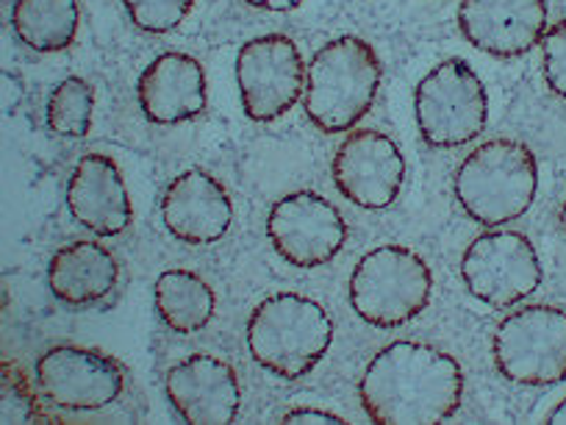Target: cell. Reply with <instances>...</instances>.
I'll return each instance as SVG.
<instances>
[{
	"label": "cell",
	"mask_w": 566,
	"mask_h": 425,
	"mask_svg": "<svg viewBox=\"0 0 566 425\" xmlns=\"http://www.w3.org/2000/svg\"><path fill=\"white\" fill-rule=\"evenodd\" d=\"M373 423L431 425L453 417L464 397V370L424 342H391L373 356L358 384Z\"/></svg>",
	"instance_id": "obj_1"
},
{
	"label": "cell",
	"mask_w": 566,
	"mask_h": 425,
	"mask_svg": "<svg viewBox=\"0 0 566 425\" xmlns=\"http://www.w3.org/2000/svg\"><path fill=\"white\" fill-rule=\"evenodd\" d=\"M384 68L361 37H339L314 53L306 68L303 106L323 134H345L361 123L378 97Z\"/></svg>",
	"instance_id": "obj_2"
},
{
	"label": "cell",
	"mask_w": 566,
	"mask_h": 425,
	"mask_svg": "<svg viewBox=\"0 0 566 425\" xmlns=\"http://www.w3.org/2000/svg\"><path fill=\"white\" fill-rule=\"evenodd\" d=\"M334 342V320L314 298L277 292L261 301L248 320V348L255 364L277 379L312 373Z\"/></svg>",
	"instance_id": "obj_3"
},
{
	"label": "cell",
	"mask_w": 566,
	"mask_h": 425,
	"mask_svg": "<svg viewBox=\"0 0 566 425\" xmlns=\"http://www.w3.org/2000/svg\"><path fill=\"white\" fill-rule=\"evenodd\" d=\"M453 193L461 209L481 226L520 220L538 193L536 156L516 139L483 142L455 170Z\"/></svg>",
	"instance_id": "obj_4"
},
{
	"label": "cell",
	"mask_w": 566,
	"mask_h": 425,
	"mask_svg": "<svg viewBox=\"0 0 566 425\" xmlns=\"http://www.w3.org/2000/svg\"><path fill=\"white\" fill-rule=\"evenodd\" d=\"M433 272L417 250L380 245L358 259L350 276V307L375 329H400L428 309Z\"/></svg>",
	"instance_id": "obj_5"
},
{
	"label": "cell",
	"mask_w": 566,
	"mask_h": 425,
	"mask_svg": "<svg viewBox=\"0 0 566 425\" xmlns=\"http://www.w3.org/2000/svg\"><path fill=\"white\" fill-rule=\"evenodd\" d=\"M413 117L431 148L470 145L486 128V86L464 59H444L413 90Z\"/></svg>",
	"instance_id": "obj_6"
},
{
	"label": "cell",
	"mask_w": 566,
	"mask_h": 425,
	"mask_svg": "<svg viewBox=\"0 0 566 425\" xmlns=\"http://www.w3.org/2000/svg\"><path fill=\"white\" fill-rule=\"evenodd\" d=\"M500 375L522 386H553L566 381V312L555 307H522L494 334Z\"/></svg>",
	"instance_id": "obj_7"
},
{
	"label": "cell",
	"mask_w": 566,
	"mask_h": 425,
	"mask_svg": "<svg viewBox=\"0 0 566 425\" xmlns=\"http://www.w3.org/2000/svg\"><path fill=\"white\" fill-rule=\"evenodd\" d=\"M461 278L472 298L492 309H511L542 287L538 250L520 231H489L461 256Z\"/></svg>",
	"instance_id": "obj_8"
},
{
	"label": "cell",
	"mask_w": 566,
	"mask_h": 425,
	"mask_svg": "<svg viewBox=\"0 0 566 425\" xmlns=\"http://www.w3.org/2000/svg\"><path fill=\"white\" fill-rule=\"evenodd\" d=\"M242 108L255 123H272L290 112L306 92V64L295 40L264 34L242 45L237 56Z\"/></svg>",
	"instance_id": "obj_9"
},
{
	"label": "cell",
	"mask_w": 566,
	"mask_h": 425,
	"mask_svg": "<svg viewBox=\"0 0 566 425\" xmlns=\"http://www.w3.org/2000/svg\"><path fill=\"white\" fill-rule=\"evenodd\" d=\"M266 237L283 261L314 270L334 261L345 248L347 222L328 198L303 189L275 200L266 217Z\"/></svg>",
	"instance_id": "obj_10"
},
{
	"label": "cell",
	"mask_w": 566,
	"mask_h": 425,
	"mask_svg": "<svg viewBox=\"0 0 566 425\" xmlns=\"http://www.w3.org/2000/svg\"><path fill=\"white\" fill-rule=\"evenodd\" d=\"M36 390L64 412H97L123 395L125 367L97 348L56 345L36 362Z\"/></svg>",
	"instance_id": "obj_11"
},
{
	"label": "cell",
	"mask_w": 566,
	"mask_h": 425,
	"mask_svg": "<svg viewBox=\"0 0 566 425\" xmlns=\"http://www.w3.org/2000/svg\"><path fill=\"white\" fill-rule=\"evenodd\" d=\"M336 189L361 209H386L400 195L406 182V159L397 142L373 128L345 136L331 165Z\"/></svg>",
	"instance_id": "obj_12"
},
{
	"label": "cell",
	"mask_w": 566,
	"mask_h": 425,
	"mask_svg": "<svg viewBox=\"0 0 566 425\" xmlns=\"http://www.w3.org/2000/svg\"><path fill=\"white\" fill-rule=\"evenodd\" d=\"M459 29L489 56H522L547 34V0H461Z\"/></svg>",
	"instance_id": "obj_13"
},
{
	"label": "cell",
	"mask_w": 566,
	"mask_h": 425,
	"mask_svg": "<svg viewBox=\"0 0 566 425\" xmlns=\"http://www.w3.org/2000/svg\"><path fill=\"white\" fill-rule=\"evenodd\" d=\"M167 401L192 425H226L239 414L237 370L211 353H192L170 367L165 379Z\"/></svg>",
	"instance_id": "obj_14"
},
{
	"label": "cell",
	"mask_w": 566,
	"mask_h": 425,
	"mask_svg": "<svg viewBox=\"0 0 566 425\" xmlns=\"http://www.w3.org/2000/svg\"><path fill=\"white\" fill-rule=\"evenodd\" d=\"M161 220L181 242L211 245L231 228L233 200L220 178L200 167H189L167 187L161 198Z\"/></svg>",
	"instance_id": "obj_15"
},
{
	"label": "cell",
	"mask_w": 566,
	"mask_h": 425,
	"mask_svg": "<svg viewBox=\"0 0 566 425\" xmlns=\"http://www.w3.org/2000/svg\"><path fill=\"white\" fill-rule=\"evenodd\" d=\"M67 209L97 237H117L130 226L128 187L112 156L86 154L67 182Z\"/></svg>",
	"instance_id": "obj_16"
},
{
	"label": "cell",
	"mask_w": 566,
	"mask_h": 425,
	"mask_svg": "<svg viewBox=\"0 0 566 425\" xmlns=\"http://www.w3.org/2000/svg\"><path fill=\"white\" fill-rule=\"evenodd\" d=\"M139 106L156 125H176L198 117L209 103L206 70L189 53H161L136 84Z\"/></svg>",
	"instance_id": "obj_17"
},
{
	"label": "cell",
	"mask_w": 566,
	"mask_h": 425,
	"mask_svg": "<svg viewBox=\"0 0 566 425\" xmlns=\"http://www.w3.org/2000/svg\"><path fill=\"white\" fill-rule=\"evenodd\" d=\"M119 278V265L108 248L101 242H78L64 245L56 250L48 265V283L56 301L64 307L84 309L106 301L114 292Z\"/></svg>",
	"instance_id": "obj_18"
},
{
	"label": "cell",
	"mask_w": 566,
	"mask_h": 425,
	"mask_svg": "<svg viewBox=\"0 0 566 425\" xmlns=\"http://www.w3.org/2000/svg\"><path fill=\"white\" fill-rule=\"evenodd\" d=\"M154 303L167 329L176 334H198L214 318L217 298L198 272L167 270L156 278Z\"/></svg>",
	"instance_id": "obj_19"
},
{
	"label": "cell",
	"mask_w": 566,
	"mask_h": 425,
	"mask_svg": "<svg viewBox=\"0 0 566 425\" xmlns=\"http://www.w3.org/2000/svg\"><path fill=\"white\" fill-rule=\"evenodd\" d=\"M78 0H18L12 9L14 34L36 53L70 48L78 37Z\"/></svg>",
	"instance_id": "obj_20"
},
{
	"label": "cell",
	"mask_w": 566,
	"mask_h": 425,
	"mask_svg": "<svg viewBox=\"0 0 566 425\" xmlns=\"http://www.w3.org/2000/svg\"><path fill=\"white\" fill-rule=\"evenodd\" d=\"M48 128L67 139H84L95 117V90L90 81L70 75L48 97Z\"/></svg>",
	"instance_id": "obj_21"
},
{
	"label": "cell",
	"mask_w": 566,
	"mask_h": 425,
	"mask_svg": "<svg viewBox=\"0 0 566 425\" xmlns=\"http://www.w3.org/2000/svg\"><path fill=\"white\" fill-rule=\"evenodd\" d=\"M123 7L136 29L148 34H167L189 18L195 0H123Z\"/></svg>",
	"instance_id": "obj_22"
},
{
	"label": "cell",
	"mask_w": 566,
	"mask_h": 425,
	"mask_svg": "<svg viewBox=\"0 0 566 425\" xmlns=\"http://www.w3.org/2000/svg\"><path fill=\"white\" fill-rule=\"evenodd\" d=\"M0 419L7 425L12 423H31L34 417H40V408H36L34 392L29 390L23 375L14 367H9V362H3V381H0Z\"/></svg>",
	"instance_id": "obj_23"
},
{
	"label": "cell",
	"mask_w": 566,
	"mask_h": 425,
	"mask_svg": "<svg viewBox=\"0 0 566 425\" xmlns=\"http://www.w3.org/2000/svg\"><path fill=\"white\" fill-rule=\"evenodd\" d=\"M542 73L549 90L566 97V18L558 20L542 40Z\"/></svg>",
	"instance_id": "obj_24"
},
{
	"label": "cell",
	"mask_w": 566,
	"mask_h": 425,
	"mask_svg": "<svg viewBox=\"0 0 566 425\" xmlns=\"http://www.w3.org/2000/svg\"><path fill=\"white\" fill-rule=\"evenodd\" d=\"M281 423H347V419L325 408H292L283 414Z\"/></svg>",
	"instance_id": "obj_25"
},
{
	"label": "cell",
	"mask_w": 566,
	"mask_h": 425,
	"mask_svg": "<svg viewBox=\"0 0 566 425\" xmlns=\"http://www.w3.org/2000/svg\"><path fill=\"white\" fill-rule=\"evenodd\" d=\"M244 3L253 9H264V12H292L303 0H244Z\"/></svg>",
	"instance_id": "obj_26"
},
{
	"label": "cell",
	"mask_w": 566,
	"mask_h": 425,
	"mask_svg": "<svg viewBox=\"0 0 566 425\" xmlns=\"http://www.w3.org/2000/svg\"><path fill=\"white\" fill-rule=\"evenodd\" d=\"M547 423H553V425H564L566 423V397L558 403V406L553 408V412H549Z\"/></svg>",
	"instance_id": "obj_27"
},
{
	"label": "cell",
	"mask_w": 566,
	"mask_h": 425,
	"mask_svg": "<svg viewBox=\"0 0 566 425\" xmlns=\"http://www.w3.org/2000/svg\"><path fill=\"white\" fill-rule=\"evenodd\" d=\"M560 222H564V228H566V200H564V206H560Z\"/></svg>",
	"instance_id": "obj_28"
}]
</instances>
